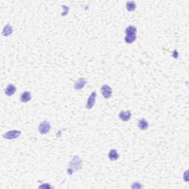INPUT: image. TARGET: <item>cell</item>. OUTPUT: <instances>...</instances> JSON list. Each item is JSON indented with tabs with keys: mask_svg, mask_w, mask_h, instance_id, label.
<instances>
[{
	"mask_svg": "<svg viewBox=\"0 0 189 189\" xmlns=\"http://www.w3.org/2000/svg\"><path fill=\"white\" fill-rule=\"evenodd\" d=\"M172 57H173L174 58H175V59H177V58L179 57V53H178V52H177V50H174L173 54H172Z\"/></svg>",
	"mask_w": 189,
	"mask_h": 189,
	"instance_id": "19",
	"label": "cell"
},
{
	"mask_svg": "<svg viewBox=\"0 0 189 189\" xmlns=\"http://www.w3.org/2000/svg\"><path fill=\"white\" fill-rule=\"evenodd\" d=\"M51 188L52 186L50 185L47 184V183H45L44 185H41L39 186V188Z\"/></svg>",
	"mask_w": 189,
	"mask_h": 189,
	"instance_id": "18",
	"label": "cell"
},
{
	"mask_svg": "<svg viewBox=\"0 0 189 189\" xmlns=\"http://www.w3.org/2000/svg\"><path fill=\"white\" fill-rule=\"evenodd\" d=\"M13 32V27L11 26L10 24H7L5 27H4L3 30L2 32V35L3 36H9L10 35H11Z\"/></svg>",
	"mask_w": 189,
	"mask_h": 189,
	"instance_id": "10",
	"label": "cell"
},
{
	"mask_svg": "<svg viewBox=\"0 0 189 189\" xmlns=\"http://www.w3.org/2000/svg\"><path fill=\"white\" fill-rule=\"evenodd\" d=\"M86 84H87V81H86V78H79L78 81H76V82H75L74 88H75V90H81V89H83L84 87H85V86H86Z\"/></svg>",
	"mask_w": 189,
	"mask_h": 189,
	"instance_id": "6",
	"label": "cell"
},
{
	"mask_svg": "<svg viewBox=\"0 0 189 189\" xmlns=\"http://www.w3.org/2000/svg\"><path fill=\"white\" fill-rule=\"evenodd\" d=\"M96 97H97V93H96V91H93V92L91 93L90 96H89V98H88L87 100V102H86V108L87 110H92V108H93L94 105L96 103Z\"/></svg>",
	"mask_w": 189,
	"mask_h": 189,
	"instance_id": "5",
	"label": "cell"
},
{
	"mask_svg": "<svg viewBox=\"0 0 189 189\" xmlns=\"http://www.w3.org/2000/svg\"><path fill=\"white\" fill-rule=\"evenodd\" d=\"M137 39V35L136 34H133V35H128V36H126L125 38H124V41L126 44H132V43L134 42V41L136 40Z\"/></svg>",
	"mask_w": 189,
	"mask_h": 189,
	"instance_id": "14",
	"label": "cell"
},
{
	"mask_svg": "<svg viewBox=\"0 0 189 189\" xmlns=\"http://www.w3.org/2000/svg\"><path fill=\"white\" fill-rule=\"evenodd\" d=\"M51 129V124L48 121H42L39 126V131L41 134H47Z\"/></svg>",
	"mask_w": 189,
	"mask_h": 189,
	"instance_id": "2",
	"label": "cell"
},
{
	"mask_svg": "<svg viewBox=\"0 0 189 189\" xmlns=\"http://www.w3.org/2000/svg\"><path fill=\"white\" fill-rule=\"evenodd\" d=\"M126 10L129 12L134 11L136 9V4L134 1H128L126 4Z\"/></svg>",
	"mask_w": 189,
	"mask_h": 189,
	"instance_id": "15",
	"label": "cell"
},
{
	"mask_svg": "<svg viewBox=\"0 0 189 189\" xmlns=\"http://www.w3.org/2000/svg\"><path fill=\"white\" fill-rule=\"evenodd\" d=\"M131 112L130 111H122L119 113V118L122 121L127 122L131 119Z\"/></svg>",
	"mask_w": 189,
	"mask_h": 189,
	"instance_id": "7",
	"label": "cell"
},
{
	"mask_svg": "<svg viewBox=\"0 0 189 189\" xmlns=\"http://www.w3.org/2000/svg\"><path fill=\"white\" fill-rule=\"evenodd\" d=\"M125 33L126 36L128 35H133V34H137V28L134 25H129L126 28Z\"/></svg>",
	"mask_w": 189,
	"mask_h": 189,
	"instance_id": "13",
	"label": "cell"
},
{
	"mask_svg": "<svg viewBox=\"0 0 189 189\" xmlns=\"http://www.w3.org/2000/svg\"><path fill=\"white\" fill-rule=\"evenodd\" d=\"M102 96L105 99H109L112 97V89L110 86L107 84H103L100 88Z\"/></svg>",
	"mask_w": 189,
	"mask_h": 189,
	"instance_id": "4",
	"label": "cell"
},
{
	"mask_svg": "<svg viewBox=\"0 0 189 189\" xmlns=\"http://www.w3.org/2000/svg\"><path fill=\"white\" fill-rule=\"evenodd\" d=\"M143 186L141 185V183H138V182H135V183H133V185H131V188H142Z\"/></svg>",
	"mask_w": 189,
	"mask_h": 189,
	"instance_id": "16",
	"label": "cell"
},
{
	"mask_svg": "<svg viewBox=\"0 0 189 189\" xmlns=\"http://www.w3.org/2000/svg\"><path fill=\"white\" fill-rule=\"evenodd\" d=\"M16 91V87L13 84H8L5 88V93L7 96H12L15 94Z\"/></svg>",
	"mask_w": 189,
	"mask_h": 189,
	"instance_id": "9",
	"label": "cell"
},
{
	"mask_svg": "<svg viewBox=\"0 0 189 189\" xmlns=\"http://www.w3.org/2000/svg\"><path fill=\"white\" fill-rule=\"evenodd\" d=\"M21 134H22V132L19 130H11V131H9L4 134L2 137L7 140H14L19 138Z\"/></svg>",
	"mask_w": 189,
	"mask_h": 189,
	"instance_id": "3",
	"label": "cell"
},
{
	"mask_svg": "<svg viewBox=\"0 0 189 189\" xmlns=\"http://www.w3.org/2000/svg\"><path fill=\"white\" fill-rule=\"evenodd\" d=\"M148 126H149L148 125V122L145 120V119L142 118L138 121V128H139L141 130H142V131H145V130H146L148 128Z\"/></svg>",
	"mask_w": 189,
	"mask_h": 189,
	"instance_id": "11",
	"label": "cell"
},
{
	"mask_svg": "<svg viewBox=\"0 0 189 189\" xmlns=\"http://www.w3.org/2000/svg\"><path fill=\"white\" fill-rule=\"evenodd\" d=\"M82 161L81 159V158L78 156H74L72 157V160L70 162L69 168L67 169V171L68 175H72L74 172H75L76 171L80 170L82 169Z\"/></svg>",
	"mask_w": 189,
	"mask_h": 189,
	"instance_id": "1",
	"label": "cell"
},
{
	"mask_svg": "<svg viewBox=\"0 0 189 189\" xmlns=\"http://www.w3.org/2000/svg\"><path fill=\"white\" fill-rule=\"evenodd\" d=\"M62 8L64 9V12H66V15H67L68 13V11H69V8L66 6V5H62Z\"/></svg>",
	"mask_w": 189,
	"mask_h": 189,
	"instance_id": "20",
	"label": "cell"
},
{
	"mask_svg": "<svg viewBox=\"0 0 189 189\" xmlns=\"http://www.w3.org/2000/svg\"><path fill=\"white\" fill-rule=\"evenodd\" d=\"M32 98V95L31 92H28V91H25V92H22L20 96V100L22 103H27L30 101Z\"/></svg>",
	"mask_w": 189,
	"mask_h": 189,
	"instance_id": "8",
	"label": "cell"
},
{
	"mask_svg": "<svg viewBox=\"0 0 189 189\" xmlns=\"http://www.w3.org/2000/svg\"><path fill=\"white\" fill-rule=\"evenodd\" d=\"M119 157L120 156H119L116 149H111L110 152H109V155H108V157L111 161L117 160V159H118Z\"/></svg>",
	"mask_w": 189,
	"mask_h": 189,
	"instance_id": "12",
	"label": "cell"
},
{
	"mask_svg": "<svg viewBox=\"0 0 189 189\" xmlns=\"http://www.w3.org/2000/svg\"><path fill=\"white\" fill-rule=\"evenodd\" d=\"M183 179L185 182H188V170H186L183 174Z\"/></svg>",
	"mask_w": 189,
	"mask_h": 189,
	"instance_id": "17",
	"label": "cell"
}]
</instances>
